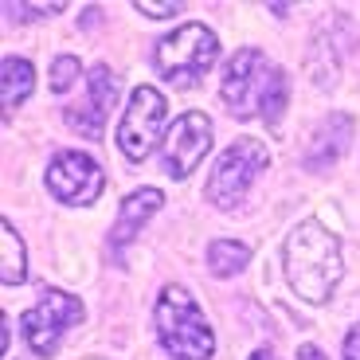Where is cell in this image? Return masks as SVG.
<instances>
[{
  "label": "cell",
  "instance_id": "18",
  "mask_svg": "<svg viewBox=\"0 0 360 360\" xmlns=\"http://www.w3.org/2000/svg\"><path fill=\"white\" fill-rule=\"evenodd\" d=\"M341 360H360V325H352L349 337H345V352Z\"/></svg>",
  "mask_w": 360,
  "mask_h": 360
},
{
  "label": "cell",
  "instance_id": "14",
  "mask_svg": "<svg viewBox=\"0 0 360 360\" xmlns=\"http://www.w3.org/2000/svg\"><path fill=\"white\" fill-rule=\"evenodd\" d=\"M247 259H251V247L239 243V239H216V243H207V266L216 270V274H224V278L239 274L247 266Z\"/></svg>",
  "mask_w": 360,
  "mask_h": 360
},
{
  "label": "cell",
  "instance_id": "17",
  "mask_svg": "<svg viewBox=\"0 0 360 360\" xmlns=\"http://www.w3.org/2000/svg\"><path fill=\"white\" fill-rule=\"evenodd\" d=\"M137 12H145V16H153V20H165V16L184 12V4H153V0H137Z\"/></svg>",
  "mask_w": 360,
  "mask_h": 360
},
{
  "label": "cell",
  "instance_id": "9",
  "mask_svg": "<svg viewBox=\"0 0 360 360\" xmlns=\"http://www.w3.org/2000/svg\"><path fill=\"white\" fill-rule=\"evenodd\" d=\"M207 149H212V117L200 114V110H188L172 122L169 137L161 141V165L172 180H184L204 161Z\"/></svg>",
  "mask_w": 360,
  "mask_h": 360
},
{
  "label": "cell",
  "instance_id": "1",
  "mask_svg": "<svg viewBox=\"0 0 360 360\" xmlns=\"http://www.w3.org/2000/svg\"><path fill=\"white\" fill-rule=\"evenodd\" d=\"M219 98L235 117H262V122H278L290 98V79L282 67H274L259 47H243L231 55L219 79Z\"/></svg>",
  "mask_w": 360,
  "mask_h": 360
},
{
  "label": "cell",
  "instance_id": "16",
  "mask_svg": "<svg viewBox=\"0 0 360 360\" xmlns=\"http://www.w3.org/2000/svg\"><path fill=\"white\" fill-rule=\"evenodd\" d=\"M75 79H79V59L75 55H59L51 63V90L55 94H67L75 86Z\"/></svg>",
  "mask_w": 360,
  "mask_h": 360
},
{
  "label": "cell",
  "instance_id": "12",
  "mask_svg": "<svg viewBox=\"0 0 360 360\" xmlns=\"http://www.w3.org/2000/svg\"><path fill=\"white\" fill-rule=\"evenodd\" d=\"M349 137H352V117L349 114L325 117L321 126L314 129V145H309V153H306V169H329V165L345 153Z\"/></svg>",
  "mask_w": 360,
  "mask_h": 360
},
{
  "label": "cell",
  "instance_id": "13",
  "mask_svg": "<svg viewBox=\"0 0 360 360\" xmlns=\"http://www.w3.org/2000/svg\"><path fill=\"white\" fill-rule=\"evenodd\" d=\"M36 90V67L20 59V55H8L0 63V98H4V114H16L20 102Z\"/></svg>",
  "mask_w": 360,
  "mask_h": 360
},
{
  "label": "cell",
  "instance_id": "3",
  "mask_svg": "<svg viewBox=\"0 0 360 360\" xmlns=\"http://www.w3.org/2000/svg\"><path fill=\"white\" fill-rule=\"evenodd\" d=\"M157 337L172 360H212L216 352V333L207 325L204 309L184 286H165L153 309Z\"/></svg>",
  "mask_w": 360,
  "mask_h": 360
},
{
  "label": "cell",
  "instance_id": "10",
  "mask_svg": "<svg viewBox=\"0 0 360 360\" xmlns=\"http://www.w3.org/2000/svg\"><path fill=\"white\" fill-rule=\"evenodd\" d=\"M114 102H117V79L106 63H98L86 75V98L67 110V126L79 129L82 137H94V141H98Z\"/></svg>",
  "mask_w": 360,
  "mask_h": 360
},
{
  "label": "cell",
  "instance_id": "6",
  "mask_svg": "<svg viewBox=\"0 0 360 360\" xmlns=\"http://www.w3.org/2000/svg\"><path fill=\"white\" fill-rule=\"evenodd\" d=\"M165 117H169V102H165L161 90L149 86V82L134 86L129 106H126V114H122V126H117V149H122L126 161L137 165V161H145V157L153 153Z\"/></svg>",
  "mask_w": 360,
  "mask_h": 360
},
{
  "label": "cell",
  "instance_id": "19",
  "mask_svg": "<svg viewBox=\"0 0 360 360\" xmlns=\"http://www.w3.org/2000/svg\"><path fill=\"white\" fill-rule=\"evenodd\" d=\"M297 360H325L321 349H314V345H302V352H297Z\"/></svg>",
  "mask_w": 360,
  "mask_h": 360
},
{
  "label": "cell",
  "instance_id": "20",
  "mask_svg": "<svg viewBox=\"0 0 360 360\" xmlns=\"http://www.w3.org/2000/svg\"><path fill=\"white\" fill-rule=\"evenodd\" d=\"M251 360H274V352H266V349H259V352H251Z\"/></svg>",
  "mask_w": 360,
  "mask_h": 360
},
{
  "label": "cell",
  "instance_id": "8",
  "mask_svg": "<svg viewBox=\"0 0 360 360\" xmlns=\"http://www.w3.org/2000/svg\"><path fill=\"white\" fill-rule=\"evenodd\" d=\"M47 188H51L55 200L63 204H94L106 188V176H102V165L90 153H79V149H63L55 153L51 165H47Z\"/></svg>",
  "mask_w": 360,
  "mask_h": 360
},
{
  "label": "cell",
  "instance_id": "15",
  "mask_svg": "<svg viewBox=\"0 0 360 360\" xmlns=\"http://www.w3.org/2000/svg\"><path fill=\"white\" fill-rule=\"evenodd\" d=\"M0 247H4V259H0V278L8 282V286H16V282H24V243H20L16 227L4 219L0 224Z\"/></svg>",
  "mask_w": 360,
  "mask_h": 360
},
{
  "label": "cell",
  "instance_id": "7",
  "mask_svg": "<svg viewBox=\"0 0 360 360\" xmlns=\"http://www.w3.org/2000/svg\"><path fill=\"white\" fill-rule=\"evenodd\" d=\"M82 321V302L67 290H44L36 306L24 314V341L36 356H55L59 341H63L67 329Z\"/></svg>",
  "mask_w": 360,
  "mask_h": 360
},
{
  "label": "cell",
  "instance_id": "2",
  "mask_svg": "<svg viewBox=\"0 0 360 360\" xmlns=\"http://www.w3.org/2000/svg\"><path fill=\"white\" fill-rule=\"evenodd\" d=\"M282 266L286 278L294 286V294L302 302H325L337 290L345 274V259H341V239L333 231H325L317 219L297 224L282 243Z\"/></svg>",
  "mask_w": 360,
  "mask_h": 360
},
{
  "label": "cell",
  "instance_id": "11",
  "mask_svg": "<svg viewBox=\"0 0 360 360\" xmlns=\"http://www.w3.org/2000/svg\"><path fill=\"white\" fill-rule=\"evenodd\" d=\"M161 204H165V196H161L157 188H137L134 196L122 200V212H117L114 227H110V247H114V251H122V247L134 243L137 227H141L145 219L153 216Z\"/></svg>",
  "mask_w": 360,
  "mask_h": 360
},
{
  "label": "cell",
  "instance_id": "5",
  "mask_svg": "<svg viewBox=\"0 0 360 360\" xmlns=\"http://www.w3.org/2000/svg\"><path fill=\"white\" fill-rule=\"evenodd\" d=\"M266 169V145L255 137H239L219 153L216 169L207 176V200L216 207H235L247 196L251 180Z\"/></svg>",
  "mask_w": 360,
  "mask_h": 360
},
{
  "label": "cell",
  "instance_id": "4",
  "mask_svg": "<svg viewBox=\"0 0 360 360\" xmlns=\"http://www.w3.org/2000/svg\"><path fill=\"white\" fill-rule=\"evenodd\" d=\"M216 55H219V39H216L212 27L184 24L157 44L153 63L169 82H180V86H184V82H196L207 67L216 63Z\"/></svg>",
  "mask_w": 360,
  "mask_h": 360
}]
</instances>
